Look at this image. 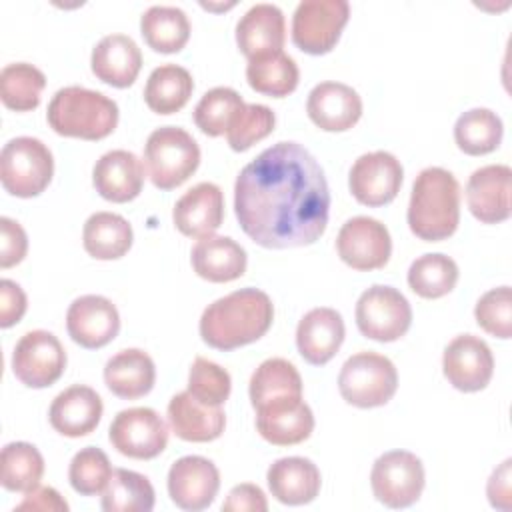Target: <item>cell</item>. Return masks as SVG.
<instances>
[{"instance_id": "obj_9", "label": "cell", "mask_w": 512, "mask_h": 512, "mask_svg": "<svg viewBox=\"0 0 512 512\" xmlns=\"http://www.w3.org/2000/svg\"><path fill=\"white\" fill-rule=\"evenodd\" d=\"M424 482L422 460L408 450L384 452L372 464V492L376 500L388 508H408L418 502Z\"/></svg>"}, {"instance_id": "obj_22", "label": "cell", "mask_w": 512, "mask_h": 512, "mask_svg": "<svg viewBox=\"0 0 512 512\" xmlns=\"http://www.w3.org/2000/svg\"><path fill=\"white\" fill-rule=\"evenodd\" d=\"M344 320L334 308H312L306 312L296 328V346L300 356L312 366L330 362L344 342Z\"/></svg>"}, {"instance_id": "obj_5", "label": "cell", "mask_w": 512, "mask_h": 512, "mask_svg": "<svg viewBox=\"0 0 512 512\" xmlns=\"http://www.w3.org/2000/svg\"><path fill=\"white\" fill-rule=\"evenodd\" d=\"M200 164L198 142L178 126L156 128L144 144V168L160 190L184 184Z\"/></svg>"}, {"instance_id": "obj_13", "label": "cell", "mask_w": 512, "mask_h": 512, "mask_svg": "<svg viewBox=\"0 0 512 512\" xmlns=\"http://www.w3.org/2000/svg\"><path fill=\"white\" fill-rule=\"evenodd\" d=\"M336 250L340 260L352 270H378L390 260L392 238L380 220L354 216L342 224L336 236Z\"/></svg>"}, {"instance_id": "obj_2", "label": "cell", "mask_w": 512, "mask_h": 512, "mask_svg": "<svg viewBox=\"0 0 512 512\" xmlns=\"http://www.w3.org/2000/svg\"><path fill=\"white\" fill-rule=\"evenodd\" d=\"M272 320L270 296L258 288H240L208 304L198 328L208 346L228 352L262 338Z\"/></svg>"}, {"instance_id": "obj_17", "label": "cell", "mask_w": 512, "mask_h": 512, "mask_svg": "<svg viewBox=\"0 0 512 512\" xmlns=\"http://www.w3.org/2000/svg\"><path fill=\"white\" fill-rule=\"evenodd\" d=\"M66 330L78 346L96 350L118 336L120 314L112 300L100 294H84L70 304L66 312Z\"/></svg>"}, {"instance_id": "obj_31", "label": "cell", "mask_w": 512, "mask_h": 512, "mask_svg": "<svg viewBox=\"0 0 512 512\" xmlns=\"http://www.w3.org/2000/svg\"><path fill=\"white\" fill-rule=\"evenodd\" d=\"M134 240L130 222L114 212H94L84 222L82 244L84 250L96 260L122 258Z\"/></svg>"}, {"instance_id": "obj_43", "label": "cell", "mask_w": 512, "mask_h": 512, "mask_svg": "<svg viewBox=\"0 0 512 512\" xmlns=\"http://www.w3.org/2000/svg\"><path fill=\"white\" fill-rule=\"evenodd\" d=\"M112 472L108 456L96 446H86L74 454L68 468V480L78 494L96 496L106 488Z\"/></svg>"}, {"instance_id": "obj_25", "label": "cell", "mask_w": 512, "mask_h": 512, "mask_svg": "<svg viewBox=\"0 0 512 512\" xmlns=\"http://www.w3.org/2000/svg\"><path fill=\"white\" fill-rule=\"evenodd\" d=\"M286 40L284 14L276 4H254L236 24V44L250 60L280 52Z\"/></svg>"}, {"instance_id": "obj_10", "label": "cell", "mask_w": 512, "mask_h": 512, "mask_svg": "<svg viewBox=\"0 0 512 512\" xmlns=\"http://www.w3.org/2000/svg\"><path fill=\"white\" fill-rule=\"evenodd\" d=\"M350 18L346 0H302L292 16V42L306 54H328Z\"/></svg>"}, {"instance_id": "obj_6", "label": "cell", "mask_w": 512, "mask_h": 512, "mask_svg": "<svg viewBox=\"0 0 512 512\" xmlns=\"http://www.w3.org/2000/svg\"><path fill=\"white\" fill-rule=\"evenodd\" d=\"M54 174L50 148L32 136H18L0 154V182L16 198H32L46 190Z\"/></svg>"}, {"instance_id": "obj_46", "label": "cell", "mask_w": 512, "mask_h": 512, "mask_svg": "<svg viewBox=\"0 0 512 512\" xmlns=\"http://www.w3.org/2000/svg\"><path fill=\"white\" fill-rule=\"evenodd\" d=\"M0 268H10L16 266L24 260L26 252H28V236L24 232V228L8 218L2 216L0 218Z\"/></svg>"}, {"instance_id": "obj_11", "label": "cell", "mask_w": 512, "mask_h": 512, "mask_svg": "<svg viewBox=\"0 0 512 512\" xmlns=\"http://www.w3.org/2000/svg\"><path fill=\"white\" fill-rule=\"evenodd\" d=\"M66 370V350L48 330H30L14 346L12 372L28 388L52 386Z\"/></svg>"}, {"instance_id": "obj_27", "label": "cell", "mask_w": 512, "mask_h": 512, "mask_svg": "<svg viewBox=\"0 0 512 512\" xmlns=\"http://www.w3.org/2000/svg\"><path fill=\"white\" fill-rule=\"evenodd\" d=\"M168 424L180 440L212 442L222 436L226 414L222 406H206L184 390L168 402Z\"/></svg>"}, {"instance_id": "obj_24", "label": "cell", "mask_w": 512, "mask_h": 512, "mask_svg": "<svg viewBox=\"0 0 512 512\" xmlns=\"http://www.w3.org/2000/svg\"><path fill=\"white\" fill-rule=\"evenodd\" d=\"M96 192L116 204L134 200L144 186V164L128 150H110L102 154L92 170Z\"/></svg>"}, {"instance_id": "obj_44", "label": "cell", "mask_w": 512, "mask_h": 512, "mask_svg": "<svg viewBox=\"0 0 512 512\" xmlns=\"http://www.w3.org/2000/svg\"><path fill=\"white\" fill-rule=\"evenodd\" d=\"M232 390L230 374L216 362L196 356L188 374V392L206 406H222Z\"/></svg>"}, {"instance_id": "obj_12", "label": "cell", "mask_w": 512, "mask_h": 512, "mask_svg": "<svg viewBox=\"0 0 512 512\" xmlns=\"http://www.w3.org/2000/svg\"><path fill=\"white\" fill-rule=\"evenodd\" d=\"M110 444L124 456L152 460L168 444V426L162 416L146 406L120 410L108 430Z\"/></svg>"}, {"instance_id": "obj_26", "label": "cell", "mask_w": 512, "mask_h": 512, "mask_svg": "<svg viewBox=\"0 0 512 512\" xmlns=\"http://www.w3.org/2000/svg\"><path fill=\"white\" fill-rule=\"evenodd\" d=\"M90 68L92 74L104 84L128 88L140 74L142 52L130 36L108 34L92 48Z\"/></svg>"}, {"instance_id": "obj_20", "label": "cell", "mask_w": 512, "mask_h": 512, "mask_svg": "<svg viewBox=\"0 0 512 512\" xmlns=\"http://www.w3.org/2000/svg\"><path fill=\"white\" fill-rule=\"evenodd\" d=\"M308 118L326 132H346L362 116V98L342 82L316 84L306 100Z\"/></svg>"}, {"instance_id": "obj_30", "label": "cell", "mask_w": 512, "mask_h": 512, "mask_svg": "<svg viewBox=\"0 0 512 512\" xmlns=\"http://www.w3.org/2000/svg\"><path fill=\"white\" fill-rule=\"evenodd\" d=\"M108 390L122 400L146 396L156 382L154 360L140 348H126L114 354L104 366Z\"/></svg>"}, {"instance_id": "obj_3", "label": "cell", "mask_w": 512, "mask_h": 512, "mask_svg": "<svg viewBox=\"0 0 512 512\" xmlns=\"http://www.w3.org/2000/svg\"><path fill=\"white\" fill-rule=\"evenodd\" d=\"M406 220L424 242L450 238L460 222V184L454 174L440 166L424 168L412 184Z\"/></svg>"}, {"instance_id": "obj_38", "label": "cell", "mask_w": 512, "mask_h": 512, "mask_svg": "<svg viewBox=\"0 0 512 512\" xmlns=\"http://www.w3.org/2000/svg\"><path fill=\"white\" fill-rule=\"evenodd\" d=\"M458 282L456 262L440 252L418 256L408 268V286L426 300H436L454 290Z\"/></svg>"}, {"instance_id": "obj_28", "label": "cell", "mask_w": 512, "mask_h": 512, "mask_svg": "<svg viewBox=\"0 0 512 512\" xmlns=\"http://www.w3.org/2000/svg\"><path fill=\"white\" fill-rule=\"evenodd\" d=\"M268 488L272 496L288 506H302L312 502L320 492L318 466L302 456L278 458L266 472Z\"/></svg>"}, {"instance_id": "obj_42", "label": "cell", "mask_w": 512, "mask_h": 512, "mask_svg": "<svg viewBox=\"0 0 512 512\" xmlns=\"http://www.w3.org/2000/svg\"><path fill=\"white\" fill-rule=\"evenodd\" d=\"M276 124L274 112L264 104H244L232 118L226 140L234 152H244L272 134Z\"/></svg>"}, {"instance_id": "obj_8", "label": "cell", "mask_w": 512, "mask_h": 512, "mask_svg": "<svg viewBox=\"0 0 512 512\" xmlns=\"http://www.w3.org/2000/svg\"><path fill=\"white\" fill-rule=\"evenodd\" d=\"M354 314L360 334L378 342L402 338L412 324V308L406 296L382 284H374L360 294Z\"/></svg>"}, {"instance_id": "obj_48", "label": "cell", "mask_w": 512, "mask_h": 512, "mask_svg": "<svg viewBox=\"0 0 512 512\" xmlns=\"http://www.w3.org/2000/svg\"><path fill=\"white\" fill-rule=\"evenodd\" d=\"M222 510L226 512H266L268 510V500L266 494L262 492V488H258L256 484H238L234 486L224 504Z\"/></svg>"}, {"instance_id": "obj_32", "label": "cell", "mask_w": 512, "mask_h": 512, "mask_svg": "<svg viewBox=\"0 0 512 512\" xmlns=\"http://www.w3.org/2000/svg\"><path fill=\"white\" fill-rule=\"evenodd\" d=\"M194 90L192 74L178 64H162L154 68L144 86L146 106L162 116L182 110Z\"/></svg>"}, {"instance_id": "obj_4", "label": "cell", "mask_w": 512, "mask_h": 512, "mask_svg": "<svg viewBox=\"0 0 512 512\" xmlns=\"http://www.w3.org/2000/svg\"><path fill=\"white\" fill-rule=\"evenodd\" d=\"M118 114V104L106 94L84 86H64L52 96L46 120L60 136L102 140L114 132Z\"/></svg>"}, {"instance_id": "obj_19", "label": "cell", "mask_w": 512, "mask_h": 512, "mask_svg": "<svg viewBox=\"0 0 512 512\" xmlns=\"http://www.w3.org/2000/svg\"><path fill=\"white\" fill-rule=\"evenodd\" d=\"M512 170L506 164H488L474 170L466 184V202L472 216L484 224L510 218Z\"/></svg>"}, {"instance_id": "obj_49", "label": "cell", "mask_w": 512, "mask_h": 512, "mask_svg": "<svg viewBox=\"0 0 512 512\" xmlns=\"http://www.w3.org/2000/svg\"><path fill=\"white\" fill-rule=\"evenodd\" d=\"M14 510H42V512H66L68 502L50 486H36L26 492L24 500Z\"/></svg>"}, {"instance_id": "obj_33", "label": "cell", "mask_w": 512, "mask_h": 512, "mask_svg": "<svg viewBox=\"0 0 512 512\" xmlns=\"http://www.w3.org/2000/svg\"><path fill=\"white\" fill-rule=\"evenodd\" d=\"M144 42L160 54L180 52L190 38V20L182 8L150 6L140 18Z\"/></svg>"}, {"instance_id": "obj_23", "label": "cell", "mask_w": 512, "mask_h": 512, "mask_svg": "<svg viewBox=\"0 0 512 512\" xmlns=\"http://www.w3.org/2000/svg\"><path fill=\"white\" fill-rule=\"evenodd\" d=\"M104 406L96 390L84 384H74L62 390L50 404L48 420L52 428L68 438L88 436L100 424Z\"/></svg>"}, {"instance_id": "obj_15", "label": "cell", "mask_w": 512, "mask_h": 512, "mask_svg": "<svg viewBox=\"0 0 512 512\" xmlns=\"http://www.w3.org/2000/svg\"><path fill=\"white\" fill-rule=\"evenodd\" d=\"M442 372L460 392L484 390L494 374L492 350L482 338L460 334L444 348Z\"/></svg>"}, {"instance_id": "obj_50", "label": "cell", "mask_w": 512, "mask_h": 512, "mask_svg": "<svg viewBox=\"0 0 512 512\" xmlns=\"http://www.w3.org/2000/svg\"><path fill=\"white\" fill-rule=\"evenodd\" d=\"M510 464L512 460L506 458L490 476L486 494L494 508L510 510Z\"/></svg>"}, {"instance_id": "obj_18", "label": "cell", "mask_w": 512, "mask_h": 512, "mask_svg": "<svg viewBox=\"0 0 512 512\" xmlns=\"http://www.w3.org/2000/svg\"><path fill=\"white\" fill-rule=\"evenodd\" d=\"M256 428L274 446H294L312 434L314 414L302 396H280L256 408Z\"/></svg>"}, {"instance_id": "obj_1", "label": "cell", "mask_w": 512, "mask_h": 512, "mask_svg": "<svg viewBox=\"0 0 512 512\" xmlns=\"http://www.w3.org/2000/svg\"><path fill=\"white\" fill-rule=\"evenodd\" d=\"M234 212L244 234L262 248L314 244L330 212L324 170L302 144L278 142L240 170Z\"/></svg>"}, {"instance_id": "obj_47", "label": "cell", "mask_w": 512, "mask_h": 512, "mask_svg": "<svg viewBox=\"0 0 512 512\" xmlns=\"http://www.w3.org/2000/svg\"><path fill=\"white\" fill-rule=\"evenodd\" d=\"M26 294L24 290L8 278L0 280V326L10 328L22 320L26 312Z\"/></svg>"}, {"instance_id": "obj_40", "label": "cell", "mask_w": 512, "mask_h": 512, "mask_svg": "<svg viewBox=\"0 0 512 512\" xmlns=\"http://www.w3.org/2000/svg\"><path fill=\"white\" fill-rule=\"evenodd\" d=\"M2 476L0 482L10 492L34 490L44 474V458L34 444L10 442L0 454Z\"/></svg>"}, {"instance_id": "obj_45", "label": "cell", "mask_w": 512, "mask_h": 512, "mask_svg": "<svg viewBox=\"0 0 512 512\" xmlns=\"http://www.w3.org/2000/svg\"><path fill=\"white\" fill-rule=\"evenodd\" d=\"M478 326L490 336L508 340L512 336V290L498 286L484 292L474 308Z\"/></svg>"}, {"instance_id": "obj_34", "label": "cell", "mask_w": 512, "mask_h": 512, "mask_svg": "<svg viewBox=\"0 0 512 512\" xmlns=\"http://www.w3.org/2000/svg\"><path fill=\"white\" fill-rule=\"evenodd\" d=\"M246 80L250 88L260 94L284 98L296 90L300 72L294 58L280 50L258 58H250L246 66Z\"/></svg>"}, {"instance_id": "obj_29", "label": "cell", "mask_w": 512, "mask_h": 512, "mask_svg": "<svg viewBox=\"0 0 512 512\" xmlns=\"http://www.w3.org/2000/svg\"><path fill=\"white\" fill-rule=\"evenodd\" d=\"M190 262L194 272L214 284L232 282L246 272V250L230 236L200 238L192 252Z\"/></svg>"}, {"instance_id": "obj_41", "label": "cell", "mask_w": 512, "mask_h": 512, "mask_svg": "<svg viewBox=\"0 0 512 512\" xmlns=\"http://www.w3.org/2000/svg\"><path fill=\"white\" fill-rule=\"evenodd\" d=\"M246 102L242 96L228 86H216L208 90L194 108V122L206 136H222L226 134L234 114Z\"/></svg>"}, {"instance_id": "obj_35", "label": "cell", "mask_w": 512, "mask_h": 512, "mask_svg": "<svg viewBox=\"0 0 512 512\" xmlns=\"http://www.w3.org/2000/svg\"><path fill=\"white\" fill-rule=\"evenodd\" d=\"M504 134V124L490 108H470L458 116L454 124L456 146L468 156H484L494 152Z\"/></svg>"}, {"instance_id": "obj_39", "label": "cell", "mask_w": 512, "mask_h": 512, "mask_svg": "<svg viewBox=\"0 0 512 512\" xmlns=\"http://www.w3.org/2000/svg\"><path fill=\"white\" fill-rule=\"evenodd\" d=\"M46 76L40 68L28 62H14L0 72L2 104L16 112H30L38 108Z\"/></svg>"}, {"instance_id": "obj_16", "label": "cell", "mask_w": 512, "mask_h": 512, "mask_svg": "<svg viewBox=\"0 0 512 512\" xmlns=\"http://www.w3.org/2000/svg\"><path fill=\"white\" fill-rule=\"evenodd\" d=\"M220 490V472L204 456H182L168 470L170 500L190 512L208 508Z\"/></svg>"}, {"instance_id": "obj_37", "label": "cell", "mask_w": 512, "mask_h": 512, "mask_svg": "<svg viewBox=\"0 0 512 512\" xmlns=\"http://www.w3.org/2000/svg\"><path fill=\"white\" fill-rule=\"evenodd\" d=\"M248 394L254 410L280 396H302L300 372L284 358H268L252 372Z\"/></svg>"}, {"instance_id": "obj_14", "label": "cell", "mask_w": 512, "mask_h": 512, "mask_svg": "<svg viewBox=\"0 0 512 512\" xmlns=\"http://www.w3.org/2000/svg\"><path fill=\"white\" fill-rule=\"evenodd\" d=\"M404 180L400 160L386 152L376 150L362 154L350 168L348 186L352 196L370 208L384 206L396 198Z\"/></svg>"}, {"instance_id": "obj_36", "label": "cell", "mask_w": 512, "mask_h": 512, "mask_svg": "<svg viewBox=\"0 0 512 512\" xmlns=\"http://www.w3.org/2000/svg\"><path fill=\"white\" fill-rule=\"evenodd\" d=\"M154 500V488L144 474L116 468L102 490L100 504L106 512H150Z\"/></svg>"}, {"instance_id": "obj_7", "label": "cell", "mask_w": 512, "mask_h": 512, "mask_svg": "<svg viewBox=\"0 0 512 512\" xmlns=\"http://www.w3.org/2000/svg\"><path fill=\"white\" fill-rule=\"evenodd\" d=\"M398 388V372L390 358L378 352L352 354L340 368V396L356 408H376L392 400Z\"/></svg>"}, {"instance_id": "obj_21", "label": "cell", "mask_w": 512, "mask_h": 512, "mask_svg": "<svg viewBox=\"0 0 512 512\" xmlns=\"http://www.w3.org/2000/svg\"><path fill=\"white\" fill-rule=\"evenodd\" d=\"M176 228L188 238L212 236L224 220V194L214 182H200L186 190L174 204Z\"/></svg>"}]
</instances>
